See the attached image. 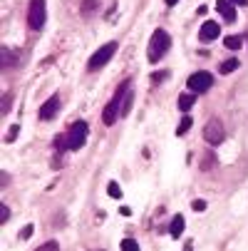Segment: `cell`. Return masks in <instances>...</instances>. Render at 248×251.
<instances>
[{
	"mask_svg": "<svg viewBox=\"0 0 248 251\" xmlns=\"http://www.w3.org/2000/svg\"><path fill=\"white\" fill-rule=\"evenodd\" d=\"M129 85H132V80H124V82L119 85V90L114 92V97L107 102V107H104L102 122L107 125V127H112V125L117 122V117H122V102H124V95L129 92Z\"/></svg>",
	"mask_w": 248,
	"mask_h": 251,
	"instance_id": "6da1fadb",
	"label": "cell"
},
{
	"mask_svg": "<svg viewBox=\"0 0 248 251\" xmlns=\"http://www.w3.org/2000/svg\"><path fill=\"white\" fill-rule=\"evenodd\" d=\"M169 48H171V38H169V32L166 30H154L152 32V40H149V50H147V57H149V62H159V60H164L166 57V52H169Z\"/></svg>",
	"mask_w": 248,
	"mask_h": 251,
	"instance_id": "7a4b0ae2",
	"label": "cell"
},
{
	"mask_svg": "<svg viewBox=\"0 0 248 251\" xmlns=\"http://www.w3.org/2000/svg\"><path fill=\"white\" fill-rule=\"evenodd\" d=\"M87 137H90V127H87V122H72L69 125V129H67V134H65V139H67V150H72V152H77V150H82L85 147V142H87Z\"/></svg>",
	"mask_w": 248,
	"mask_h": 251,
	"instance_id": "3957f363",
	"label": "cell"
},
{
	"mask_svg": "<svg viewBox=\"0 0 248 251\" xmlns=\"http://www.w3.org/2000/svg\"><path fill=\"white\" fill-rule=\"evenodd\" d=\"M114 52H117V43H114V40H112V43H107V45H102V48L90 57L87 70H90V73H97V70H102L104 65H107V62L114 57Z\"/></svg>",
	"mask_w": 248,
	"mask_h": 251,
	"instance_id": "277c9868",
	"label": "cell"
},
{
	"mask_svg": "<svg viewBox=\"0 0 248 251\" xmlns=\"http://www.w3.org/2000/svg\"><path fill=\"white\" fill-rule=\"evenodd\" d=\"M47 20V8H45V0H30V8H27V25L32 30H43Z\"/></svg>",
	"mask_w": 248,
	"mask_h": 251,
	"instance_id": "5b68a950",
	"label": "cell"
},
{
	"mask_svg": "<svg viewBox=\"0 0 248 251\" xmlns=\"http://www.w3.org/2000/svg\"><path fill=\"white\" fill-rule=\"evenodd\" d=\"M186 87H189V92H194V95H203V92H208L211 87H214V75L206 73V70H199V73H194V75L186 80Z\"/></svg>",
	"mask_w": 248,
	"mask_h": 251,
	"instance_id": "8992f818",
	"label": "cell"
},
{
	"mask_svg": "<svg viewBox=\"0 0 248 251\" xmlns=\"http://www.w3.org/2000/svg\"><path fill=\"white\" fill-rule=\"evenodd\" d=\"M203 139L208 142V145H214V147H219L221 142L226 139V129H224V125H221L219 117H211V120L206 122V127H203Z\"/></svg>",
	"mask_w": 248,
	"mask_h": 251,
	"instance_id": "52a82bcc",
	"label": "cell"
},
{
	"mask_svg": "<svg viewBox=\"0 0 248 251\" xmlns=\"http://www.w3.org/2000/svg\"><path fill=\"white\" fill-rule=\"evenodd\" d=\"M57 112H60V95H52V97H47V100L40 104L38 117H40L43 122H50V120H52Z\"/></svg>",
	"mask_w": 248,
	"mask_h": 251,
	"instance_id": "ba28073f",
	"label": "cell"
},
{
	"mask_svg": "<svg viewBox=\"0 0 248 251\" xmlns=\"http://www.w3.org/2000/svg\"><path fill=\"white\" fill-rule=\"evenodd\" d=\"M221 35V27H219V23H214V20H206L201 27H199V40L201 43H211V40H216Z\"/></svg>",
	"mask_w": 248,
	"mask_h": 251,
	"instance_id": "9c48e42d",
	"label": "cell"
},
{
	"mask_svg": "<svg viewBox=\"0 0 248 251\" xmlns=\"http://www.w3.org/2000/svg\"><path fill=\"white\" fill-rule=\"evenodd\" d=\"M216 10H219V15L226 23H233L236 20V5L231 3V0H216Z\"/></svg>",
	"mask_w": 248,
	"mask_h": 251,
	"instance_id": "30bf717a",
	"label": "cell"
},
{
	"mask_svg": "<svg viewBox=\"0 0 248 251\" xmlns=\"http://www.w3.org/2000/svg\"><path fill=\"white\" fill-rule=\"evenodd\" d=\"M184 226H186V219L181 217V214H176V217L171 219V224H169V234H171L174 239H179V236L184 234Z\"/></svg>",
	"mask_w": 248,
	"mask_h": 251,
	"instance_id": "8fae6325",
	"label": "cell"
},
{
	"mask_svg": "<svg viewBox=\"0 0 248 251\" xmlns=\"http://www.w3.org/2000/svg\"><path fill=\"white\" fill-rule=\"evenodd\" d=\"M194 102H196V95L194 92H184V95H179V100H176V107H179L181 112H189L194 107Z\"/></svg>",
	"mask_w": 248,
	"mask_h": 251,
	"instance_id": "7c38bea8",
	"label": "cell"
},
{
	"mask_svg": "<svg viewBox=\"0 0 248 251\" xmlns=\"http://www.w3.org/2000/svg\"><path fill=\"white\" fill-rule=\"evenodd\" d=\"M243 35H226L224 38V48H228L231 52H236V50H241L243 48Z\"/></svg>",
	"mask_w": 248,
	"mask_h": 251,
	"instance_id": "4fadbf2b",
	"label": "cell"
},
{
	"mask_svg": "<svg viewBox=\"0 0 248 251\" xmlns=\"http://www.w3.org/2000/svg\"><path fill=\"white\" fill-rule=\"evenodd\" d=\"M15 65V52H10V48H0V67L10 70Z\"/></svg>",
	"mask_w": 248,
	"mask_h": 251,
	"instance_id": "5bb4252c",
	"label": "cell"
},
{
	"mask_svg": "<svg viewBox=\"0 0 248 251\" xmlns=\"http://www.w3.org/2000/svg\"><path fill=\"white\" fill-rule=\"evenodd\" d=\"M216 164H219V157L214 154V150H208V152H206V154L201 157V162H199V167H201L203 172H208V169H214Z\"/></svg>",
	"mask_w": 248,
	"mask_h": 251,
	"instance_id": "9a60e30c",
	"label": "cell"
},
{
	"mask_svg": "<svg viewBox=\"0 0 248 251\" xmlns=\"http://www.w3.org/2000/svg\"><path fill=\"white\" fill-rule=\"evenodd\" d=\"M97 8H99V0H82V5H80V10H82V15H85V18L94 15V13H97Z\"/></svg>",
	"mask_w": 248,
	"mask_h": 251,
	"instance_id": "2e32d148",
	"label": "cell"
},
{
	"mask_svg": "<svg viewBox=\"0 0 248 251\" xmlns=\"http://www.w3.org/2000/svg\"><path fill=\"white\" fill-rule=\"evenodd\" d=\"M236 67H241V62H238V57H231V60H226V62H221V67H219V73L221 75H231Z\"/></svg>",
	"mask_w": 248,
	"mask_h": 251,
	"instance_id": "e0dca14e",
	"label": "cell"
},
{
	"mask_svg": "<svg viewBox=\"0 0 248 251\" xmlns=\"http://www.w3.org/2000/svg\"><path fill=\"white\" fill-rule=\"evenodd\" d=\"M132 104H134V92L129 90V92L124 95V102H122V117H127V115L132 112Z\"/></svg>",
	"mask_w": 248,
	"mask_h": 251,
	"instance_id": "ac0fdd59",
	"label": "cell"
},
{
	"mask_svg": "<svg viewBox=\"0 0 248 251\" xmlns=\"http://www.w3.org/2000/svg\"><path fill=\"white\" fill-rule=\"evenodd\" d=\"M191 125H194V120H191V117L186 115V117H184V120L179 122V127H176V134H179V137H184V134H186V132L191 129Z\"/></svg>",
	"mask_w": 248,
	"mask_h": 251,
	"instance_id": "d6986e66",
	"label": "cell"
},
{
	"mask_svg": "<svg viewBox=\"0 0 248 251\" xmlns=\"http://www.w3.org/2000/svg\"><path fill=\"white\" fill-rule=\"evenodd\" d=\"M107 194H110L112 199H122V189H119V184H117V182H110V184H107Z\"/></svg>",
	"mask_w": 248,
	"mask_h": 251,
	"instance_id": "ffe728a7",
	"label": "cell"
},
{
	"mask_svg": "<svg viewBox=\"0 0 248 251\" xmlns=\"http://www.w3.org/2000/svg\"><path fill=\"white\" fill-rule=\"evenodd\" d=\"M119 249H122V251H139V241H134V239H124V241L119 244Z\"/></svg>",
	"mask_w": 248,
	"mask_h": 251,
	"instance_id": "44dd1931",
	"label": "cell"
},
{
	"mask_svg": "<svg viewBox=\"0 0 248 251\" xmlns=\"http://www.w3.org/2000/svg\"><path fill=\"white\" fill-rule=\"evenodd\" d=\"M10 104H13V95L5 92V95H3V110H0V115H3V117L10 112Z\"/></svg>",
	"mask_w": 248,
	"mask_h": 251,
	"instance_id": "7402d4cb",
	"label": "cell"
},
{
	"mask_svg": "<svg viewBox=\"0 0 248 251\" xmlns=\"http://www.w3.org/2000/svg\"><path fill=\"white\" fill-rule=\"evenodd\" d=\"M8 219H10V206L0 204V224H8Z\"/></svg>",
	"mask_w": 248,
	"mask_h": 251,
	"instance_id": "603a6c76",
	"label": "cell"
},
{
	"mask_svg": "<svg viewBox=\"0 0 248 251\" xmlns=\"http://www.w3.org/2000/svg\"><path fill=\"white\" fill-rule=\"evenodd\" d=\"M35 251H60V244L57 241H47V244H43L40 249H35Z\"/></svg>",
	"mask_w": 248,
	"mask_h": 251,
	"instance_id": "cb8c5ba5",
	"label": "cell"
},
{
	"mask_svg": "<svg viewBox=\"0 0 248 251\" xmlns=\"http://www.w3.org/2000/svg\"><path fill=\"white\" fill-rule=\"evenodd\" d=\"M18 132H20V125H13V127L8 129V134H5V142H15Z\"/></svg>",
	"mask_w": 248,
	"mask_h": 251,
	"instance_id": "d4e9b609",
	"label": "cell"
},
{
	"mask_svg": "<svg viewBox=\"0 0 248 251\" xmlns=\"http://www.w3.org/2000/svg\"><path fill=\"white\" fill-rule=\"evenodd\" d=\"M191 209H194V211H203V209H206V201H203V199H194V201H191Z\"/></svg>",
	"mask_w": 248,
	"mask_h": 251,
	"instance_id": "484cf974",
	"label": "cell"
},
{
	"mask_svg": "<svg viewBox=\"0 0 248 251\" xmlns=\"http://www.w3.org/2000/svg\"><path fill=\"white\" fill-rule=\"evenodd\" d=\"M166 77H169V73H154V75H152V82L157 85V82H164Z\"/></svg>",
	"mask_w": 248,
	"mask_h": 251,
	"instance_id": "4316f807",
	"label": "cell"
},
{
	"mask_svg": "<svg viewBox=\"0 0 248 251\" xmlns=\"http://www.w3.org/2000/svg\"><path fill=\"white\" fill-rule=\"evenodd\" d=\"M32 231H35V229H32V224H27V226L20 231V239H30V236H32Z\"/></svg>",
	"mask_w": 248,
	"mask_h": 251,
	"instance_id": "83f0119b",
	"label": "cell"
},
{
	"mask_svg": "<svg viewBox=\"0 0 248 251\" xmlns=\"http://www.w3.org/2000/svg\"><path fill=\"white\" fill-rule=\"evenodd\" d=\"M0 184H3V189L10 184V174H8V172H3V174H0Z\"/></svg>",
	"mask_w": 248,
	"mask_h": 251,
	"instance_id": "f1b7e54d",
	"label": "cell"
},
{
	"mask_svg": "<svg viewBox=\"0 0 248 251\" xmlns=\"http://www.w3.org/2000/svg\"><path fill=\"white\" fill-rule=\"evenodd\" d=\"M184 251H194V241H186L184 244Z\"/></svg>",
	"mask_w": 248,
	"mask_h": 251,
	"instance_id": "f546056e",
	"label": "cell"
},
{
	"mask_svg": "<svg viewBox=\"0 0 248 251\" xmlns=\"http://www.w3.org/2000/svg\"><path fill=\"white\" fill-rule=\"evenodd\" d=\"M233 5H248V0H231Z\"/></svg>",
	"mask_w": 248,
	"mask_h": 251,
	"instance_id": "4dcf8cb0",
	"label": "cell"
},
{
	"mask_svg": "<svg viewBox=\"0 0 248 251\" xmlns=\"http://www.w3.org/2000/svg\"><path fill=\"white\" fill-rule=\"evenodd\" d=\"M164 3H166V5L171 8V5H176V3H179V0H164Z\"/></svg>",
	"mask_w": 248,
	"mask_h": 251,
	"instance_id": "1f68e13d",
	"label": "cell"
},
{
	"mask_svg": "<svg viewBox=\"0 0 248 251\" xmlns=\"http://www.w3.org/2000/svg\"><path fill=\"white\" fill-rule=\"evenodd\" d=\"M246 40H248V30H246Z\"/></svg>",
	"mask_w": 248,
	"mask_h": 251,
	"instance_id": "d6a6232c",
	"label": "cell"
}]
</instances>
